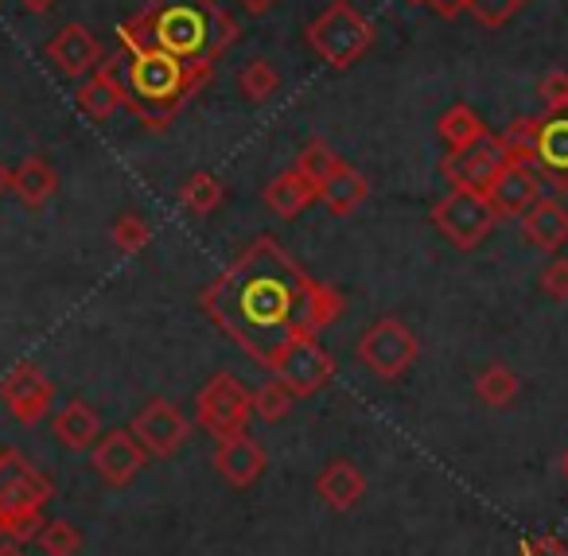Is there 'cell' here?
Returning a JSON list of instances; mask_svg holds the SVG:
<instances>
[{
	"instance_id": "cell-39",
	"label": "cell",
	"mask_w": 568,
	"mask_h": 556,
	"mask_svg": "<svg viewBox=\"0 0 568 556\" xmlns=\"http://www.w3.org/2000/svg\"><path fill=\"white\" fill-rule=\"evenodd\" d=\"M245 12H253V17H265L268 9H276V0H237Z\"/></svg>"
},
{
	"instance_id": "cell-14",
	"label": "cell",
	"mask_w": 568,
	"mask_h": 556,
	"mask_svg": "<svg viewBox=\"0 0 568 556\" xmlns=\"http://www.w3.org/2000/svg\"><path fill=\"white\" fill-rule=\"evenodd\" d=\"M48 59L67 79H87V74L98 71V63H102L105 55H102V43H98V36L90 32V28L67 24L63 32L48 43Z\"/></svg>"
},
{
	"instance_id": "cell-17",
	"label": "cell",
	"mask_w": 568,
	"mask_h": 556,
	"mask_svg": "<svg viewBox=\"0 0 568 556\" xmlns=\"http://www.w3.org/2000/svg\"><path fill=\"white\" fill-rule=\"evenodd\" d=\"M534 172L560 195L568 191V110L541 118V141H537Z\"/></svg>"
},
{
	"instance_id": "cell-25",
	"label": "cell",
	"mask_w": 568,
	"mask_h": 556,
	"mask_svg": "<svg viewBox=\"0 0 568 556\" xmlns=\"http://www.w3.org/2000/svg\"><path fill=\"white\" fill-rule=\"evenodd\" d=\"M495 149L506 156V164H526L534 168L537 141H541V118H518L503 129L498 137H490Z\"/></svg>"
},
{
	"instance_id": "cell-34",
	"label": "cell",
	"mask_w": 568,
	"mask_h": 556,
	"mask_svg": "<svg viewBox=\"0 0 568 556\" xmlns=\"http://www.w3.org/2000/svg\"><path fill=\"white\" fill-rule=\"evenodd\" d=\"M110 237H113V245H118L121 253H141L144 245L152 242V226L141 219V214H121V219L113 222Z\"/></svg>"
},
{
	"instance_id": "cell-7",
	"label": "cell",
	"mask_w": 568,
	"mask_h": 556,
	"mask_svg": "<svg viewBox=\"0 0 568 556\" xmlns=\"http://www.w3.org/2000/svg\"><path fill=\"white\" fill-rule=\"evenodd\" d=\"M433 222L456 250H479V242H487L490 230L498 226V214L483 191L452 188L433 206Z\"/></svg>"
},
{
	"instance_id": "cell-32",
	"label": "cell",
	"mask_w": 568,
	"mask_h": 556,
	"mask_svg": "<svg viewBox=\"0 0 568 556\" xmlns=\"http://www.w3.org/2000/svg\"><path fill=\"white\" fill-rule=\"evenodd\" d=\"M237 90H242L250 102H268V98L281 90V74H276V67L268 63V59H253V63H245V71L237 74Z\"/></svg>"
},
{
	"instance_id": "cell-18",
	"label": "cell",
	"mask_w": 568,
	"mask_h": 556,
	"mask_svg": "<svg viewBox=\"0 0 568 556\" xmlns=\"http://www.w3.org/2000/svg\"><path fill=\"white\" fill-rule=\"evenodd\" d=\"M79 110L87 113L90 121H105L125 105V94H121V79H118V55L102 59L94 74H87V82L79 87Z\"/></svg>"
},
{
	"instance_id": "cell-30",
	"label": "cell",
	"mask_w": 568,
	"mask_h": 556,
	"mask_svg": "<svg viewBox=\"0 0 568 556\" xmlns=\"http://www.w3.org/2000/svg\"><path fill=\"white\" fill-rule=\"evenodd\" d=\"M339 164H343V160L335 156V149L327 141H320V137L304 144V152L296 156V172H301L316 191L324 188V183L332 180L335 172H339Z\"/></svg>"
},
{
	"instance_id": "cell-22",
	"label": "cell",
	"mask_w": 568,
	"mask_h": 556,
	"mask_svg": "<svg viewBox=\"0 0 568 556\" xmlns=\"http://www.w3.org/2000/svg\"><path fill=\"white\" fill-rule=\"evenodd\" d=\"M51 432H55L59 444L71 447V452H90V447L98 444V436H102V421H98V413L87 401H71V405H63L55 413Z\"/></svg>"
},
{
	"instance_id": "cell-4",
	"label": "cell",
	"mask_w": 568,
	"mask_h": 556,
	"mask_svg": "<svg viewBox=\"0 0 568 556\" xmlns=\"http://www.w3.org/2000/svg\"><path fill=\"white\" fill-rule=\"evenodd\" d=\"M55 486L40 467L24 459L17 447L0 452V517H4V533L9 540L24 545L36 540L43 529V506L51 502Z\"/></svg>"
},
{
	"instance_id": "cell-26",
	"label": "cell",
	"mask_w": 568,
	"mask_h": 556,
	"mask_svg": "<svg viewBox=\"0 0 568 556\" xmlns=\"http://www.w3.org/2000/svg\"><path fill=\"white\" fill-rule=\"evenodd\" d=\"M440 137H444V144H448L452 152H464V149H471V144H479L483 137H487V125L479 121V113L471 110V105H452L448 113L440 118Z\"/></svg>"
},
{
	"instance_id": "cell-19",
	"label": "cell",
	"mask_w": 568,
	"mask_h": 556,
	"mask_svg": "<svg viewBox=\"0 0 568 556\" xmlns=\"http://www.w3.org/2000/svg\"><path fill=\"white\" fill-rule=\"evenodd\" d=\"M521 234L534 250L557 253L568 242V211L557 199H537L526 214H521Z\"/></svg>"
},
{
	"instance_id": "cell-27",
	"label": "cell",
	"mask_w": 568,
	"mask_h": 556,
	"mask_svg": "<svg viewBox=\"0 0 568 556\" xmlns=\"http://www.w3.org/2000/svg\"><path fill=\"white\" fill-rule=\"evenodd\" d=\"M475 393H479L483 405L490 408H506L514 397H518V374L503 362H490L479 377H475Z\"/></svg>"
},
{
	"instance_id": "cell-1",
	"label": "cell",
	"mask_w": 568,
	"mask_h": 556,
	"mask_svg": "<svg viewBox=\"0 0 568 556\" xmlns=\"http://www.w3.org/2000/svg\"><path fill=\"white\" fill-rule=\"evenodd\" d=\"M308 289L312 276L288 257V250L276 237L261 234L234 265L206 284L203 312L265 366L284 338L304 331Z\"/></svg>"
},
{
	"instance_id": "cell-35",
	"label": "cell",
	"mask_w": 568,
	"mask_h": 556,
	"mask_svg": "<svg viewBox=\"0 0 568 556\" xmlns=\"http://www.w3.org/2000/svg\"><path fill=\"white\" fill-rule=\"evenodd\" d=\"M521 9H526V0H467V12H471L483 28H490V32L510 24Z\"/></svg>"
},
{
	"instance_id": "cell-9",
	"label": "cell",
	"mask_w": 568,
	"mask_h": 556,
	"mask_svg": "<svg viewBox=\"0 0 568 556\" xmlns=\"http://www.w3.org/2000/svg\"><path fill=\"white\" fill-rule=\"evenodd\" d=\"M195 421H199V428L211 432L214 439L245 432V424L253 421L250 390H245L237 377L214 374L195 397Z\"/></svg>"
},
{
	"instance_id": "cell-20",
	"label": "cell",
	"mask_w": 568,
	"mask_h": 556,
	"mask_svg": "<svg viewBox=\"0 0 568 556\" xmlns=\"http://www.w3.org/2000/svg\"><path fill=\"white\" fill-rule=\"evenodd\" d=\"M316 494H320V498H324L332 509L347 514V509H355L358 502H363V494H366V475L355 467V463L332 459V463L324 467V475L316 478Z\"/></svg>"
},
{
	"instance_id": "cell-15",
	"label": "cell",
	"mask_w": 568,
	"mask_h": 556,
	"mask_svg": "<svg viewBox=\"0 0 568 556\" xmlns=\"http://www.w3.org/2000/svg\"><path fill=\"white\" fill-rule=\"evenodd\" d=\"M487 199L498 219H521V214L541 199V175L526 164H506L503 172H498V180L490 183Z\"/></svg>"
},
{
	"instance_id": "cell-12",
	"label": "cell",
	"mask_w": 568,
	"mask_h": 556,
	"mask_svg": "<svg viewBox=\"0 0 568 556\" xmlns=\"http://www.w3.org/2000/svg\"><path fill=\"white\" fill-rule=\"evenodd\" d=\"M90 459H94V471L105 486H129L149 463V452L141 447V439L129 428H113L105 436H98V444L90 447Z\"/></svg>"
},
{
	"instance_id": "cell-42",
	"label": "cell",
	"mask_w": 568,
	"mask_h": 556,
	"mask_svg": "<svg viewBox=\"0 0 568 556\" xmlns=\"http://www.w3.org/2000/svg\"><path fill=\"white\" fill-rule=\"evenodd\" d=\"M9 183H12V172L0 164V195H9Z\"/></svg>"
},
{
	"instance_id": "cell-41",
	"label": "cell",
	"mask_w": 568,
	"mask_h": 556,
	"mask_svg": "<svg viewBox=\"0 0 568 556\" xmlns=\"http://www.w3.org/2000/svg\"><path fill=\"white\" fill-rule=\"evenodd\" d=\"M0 556H28V553L17 545V540H9V545H0Z\"/></svg>"
},
{
	"instance_id": "cell-31",
	"label": "cell",
	"mask_w": 568,
	"mask_h": 556,
	"mask_svg": "<svg viewBox=\"0 0 568 556\" xmlns=\"http://www.w3.org/2000/svg\"><path fill=\"white\" fill-rule=\"evenodd\" d=\"M250 401H253V416L265 424H276L284 421V416L293 413V390L284 382H276V377H268L261 390H250Z\"/></svg>"
},
{
	"instance_id": "cell-21",
	"label": "cell",
	"mask_w": 568,
	"mask_h": 556,
	"mask_svg": "<svg viewBox=\"0 0 568 556\" xmlns=\"http://www.w3.org/2000/svg\"><path fill=\"white\" fill-rule=\"evenodd\" d=\"M9 191L28 206V211H40V206L59 191V172L43 156H28V160H20V164L12 168Z\"/></svg>"
},
{
	"instance_id": "cell-5",
	"label": "cell",
	"mask_w": 568,
	"mask_h": 556,
	"mask_svg": "<svg viewBox=\"0 0 568 556\" xmlns=\"http://www.w3.org/2000/svg\"><path fill=\"white\" fill-rule=\"evenodd\" d=\"M371 43H374V24L351 0H335L332 9H324L308 24V48L316 51V59L335 67V71L358 63L371 51Z\"/></svg>"
},
{
	"instance_id": "cell-3",
	"label": "cell",
	"mask_w": 568,
	"mask_h": 556,
	"mask_svg": "<svg viewBox=\"0 0 568 556\" xmlns=\"http://www.w3.org/2000/svg\"><path fill=\"white\" fill-rule=\"evenodd\" d=\"M118 79L125 94V110L144 129H168V121L214 79L211 63H180L156 48L121 43L118 51Z\"/></svg>"
},
{
	"instance_id": "cell-10",
	"label": "cell",
	"mask_w": 568,
	"mask_h": 556,
	"mask_svg": "<svg viewBox=\"0 0 568 556\" xmlns=\"http://www.w3.org/2000/svg\"><path fill=\"white\" fill-rule=\"evenodd\" d=\"M129 432L141 439V447L149 455H156V459H168V455H175L183 444H187L191 421L172 405V401L156 397V401H149V405H144L141 413L133 416Z\"/></svg>"
},
{
	"instance_id": "cell-38",
	"label": "cell",
	"mask_w": 568,
	"mask_h": 556,
	"mask_svg": "<svg viewBox=\"0 0 568 556\" xmlns=\"http://www.w3.org/2000/svg\"><path fill=\"white\" fill-rule=\"evenodd\" d=\"M425 4L444 20H456L459 12H467V0H425Z\"/></svg>"
},
{
	"instance_id": "cell-33",
	"label": "cell",
	"mask_w": 568,
	"mask_h": 556,
	"mask_svg": "<svg viewBox=\"0 0 568 556\" xmlns=\"http://www.w3.org/2000/svg\"><path fill=\"white\" fill-rule=\"evenodd\" d=\"M36 540H40V548L48 556H74L82 548L79 525L63 522V517H55V522H43V529L36 533Z\"/></svg>"
},
{
	"instance_id": "cell-2",
	"label": "cell",
	"mask_w": 568,
	"mask_h": 556,
	"mask_svg": "<svg viewBox=\"0 0 568 556\" xmlns=\"http://www.w3.org/2000/svg\"><path fill=\"white\" fill-rule=\"evenodd\" d=\"M121 43L156 48L180 63H219L237 40V20L219 0H149L118 28Z\"/></svg>"
},
{
	"instance_id": "cell-23",
	"label": "cell",
	"mask_w": 568,
	"mask_h": 556,
	"mask_svg": "<svg viewBox=\"0 0 568 556\" xmlns=\"http://www.w3.org/2000/svg\"><path fill=\"white\" fill-rule=\"evenodd\" d=\"M320 199V191L312 188L308 180H304L296 168H288V172H281L273 183L265 188V203L273 214H281V219H296V214H304L312 203Z\"/></svg>"
},
{
	"instance_id": "cell-36",
	"label": "cell",
	"mask_w": 568,
	"mask_h": 556,
	"mask_svg": "<svg viewBox=\"0 0 568 556\" xmlns=\"http://www.w3.org/2000/svg\"><path fill=\"white\" fill-rule=\"evenodd\" d=\"M537 94H541L549 113H565L568 110V71H549L537 82Z\"/></svg>"
},
{
	"instance_id": "cell-13",
	"label": "cell",
	"mask_w": 568,
	"mask_h": 556,
	"mask_svg": "<svg viewBox=\"0 0 568 556\" xmlns=\"http://www.w3.org/2000/svg\"><path fill=\"white\" fill-rule=\"evenodd\" d=\"M506 168V156L495 149V141L490 137H483L479 144H471V149L464 152H448L440 164V172L448 175L452 188H467V191H483L487 195L490 183L498 180V172Z\"/></svg>"
},
{
	"instance_id": "cell-40",
	"label": "cell",
	"mask_w": 568,
	"mask_h": 556,
	"mask_svg": "<svg viewBox=\"0 0 568 556\" xmlns=\"http://www.w3.org/2000/svg\"><path fill=\"white\" fill-rule=\"evenodd\" d=\"M20 4H24L28 12H36V17H43V12H48L55 0H20Z\"/></svg>"
},
{
	"instance_id": "cell-11",
	"label": "cell",
	"mask_w": 568,
	"mask_h": 556,
	"mask_svg": "<svg viewBox=\"0 0 568 556\" xmlns=\"http://www.w3.org/2000/svg\"><path fill=\"white\" fill-rule=\"evenodd\" d=\"M0 401L9 405V413L20 424H40L51 413V405H55V385H51V377L40 366L20 362L0 382Z\"/></svg>"
},
{
	"instance_id": "cell-45",
	"label": "cell",
	"mask_w": 568,
	"mask_h": 556,
	"mask_svg": "<svg viewBox=\"0 0 568 556\" xmlns=\"http://www.w3.org/2000/svg\"><path fill=\"white\" fill-rule=\"evenodd\" d=\"M413 4H417V0H413ZM420 4H425V0H420Z\"/></svg>"
},
{
	"instance_id": "cell-37",
	"label": "cell",
	"mask_w": 568,
	"mask_h": 556,
	"mask_svg": "<svg viewBox=\"0 0 568 556\" xmlns=\"http://www.w3.org/2000/svg\"><path fill=\"white\" fill-rule=\"evenodd\" d=\"M541 289H545V296H552V300H568V261L565 257H557L549 269H545Z\"/></svg>"
},
{
	"instance_id": "cell-29",
	"label": "cell",
	"mask_w": 568,
	"mask_h": 556,
	"mask_svg": "<svg viewBox=\"0 0 568 556\" xmlns=\"http://www.w3.org/2000/svg\"><path fill=\"white\" fill-rule=\"evenodd\" d=\"M180 206L187 214H199V219H203V214H214L222 206V180L211 172H195L180 188Z\"/></svg>"
},
{
	"instance_id": "cell-28",
	"label": "cell",
	"mask_w": 568,
	"mask_h": 556,
	"mask_svg": "<svg viewBox=\"0 0 568 556\" xmlns=\"http://www.w3.org/2000/svg\"><path fill=\"white\" fill-rule=\"evenodd\" d=\"M343 296L332 289V284H320V281H312V289H308V304H304V331H327L335 320L343 315Z\"/></svg>"
},
{
	"instance_id": "cell-43",
	"label": "cell",
	"mask_w": 568,
	"mask_h": 556,
	"mask_svg": "<svg viewBox=\"0 0 568 556\" xmlns=\"http://www.w3.org/2000/svg\"><path fill=\"white\" fill-rule=\"evenodd\" d=\"M560 467H565V478H568V452H565V459H560Z\"/></svg>"
},
{
	"instance_id": "cell-16",
	"label": "cell",
	"mask_w": 568,
	"mask_h": 556,
	"mask_svg": "<svg viewBox=\"0 0 568 556\" xmlns=\"http://www.w3.org/2000/svg\"><path fill=\"white\" fill-rule=\"evenodd\" d=\"M214 467L230 486H253L265 471V447L250 432H234L214 444Z\"/></svg>"
},
{
	"instance_id": "cell-8",
	"label": "cell",
	"mask_w": 568,
	"mask_h": 556,
	"mask_svg": "<svg viewBox=\"0 0 568 556\" xmlns=\"http://www.w3.org/2000/svg\"><path fill=\"white\" fill-rule=\"evenodd\" d=\"M417 354H420L417 335H413L402 320H394V315L374 320L371 327L363 331V338H358V358H363V366L371 370V374H378L382 382L402 377L405 370L417 362Z\"/></svg>"
},
{
	"instance_id": "cell-6",
	"label": "cell",
	"mask_w": 568,
	"mask_h": 556,
	"mask_svg": "<svg viewBox=\"0 0 568 556\" xmlns=\"http://www.w3.org/2000/svg\"><path fill=\"white\" fill-rule=\"evenodd\" d=\"M265 366L273 370L276 382H284L293 390V397H312L335 374V358L324 351L316 331H293V335L276 346Z\"/></svg>"
},
{
	"instance_id": "cell-44",
	"label": "cell",
	"mask_w": 568,
	"mask_h": 556,
	"mask_svg": "<svg viewBox=\"0 0 568 556\" xmlns=\"http://www.w3.org/2000/svg\"><path fill=\"white\" fill-rule=\"evenodd\" d=\"M0 537H9V533H4V517H0Z\"/></svg>"
},
{
	"instance_id": "cell-24",
	"label": "cell",
	"mask_w": 568,
	"mask_h": 556,
	"mask_svg": "<svg viewBox=\"0 0 568 556\" xmlns=\"http://www.w3.org/2000/svg\"><path fill=\"white\" fill-rule=\"evenodd\" d=\"M366 199H371V180L351 164H339V172L320 188V203L332 214H355Z\"/></svg>"
}]
</instances>
